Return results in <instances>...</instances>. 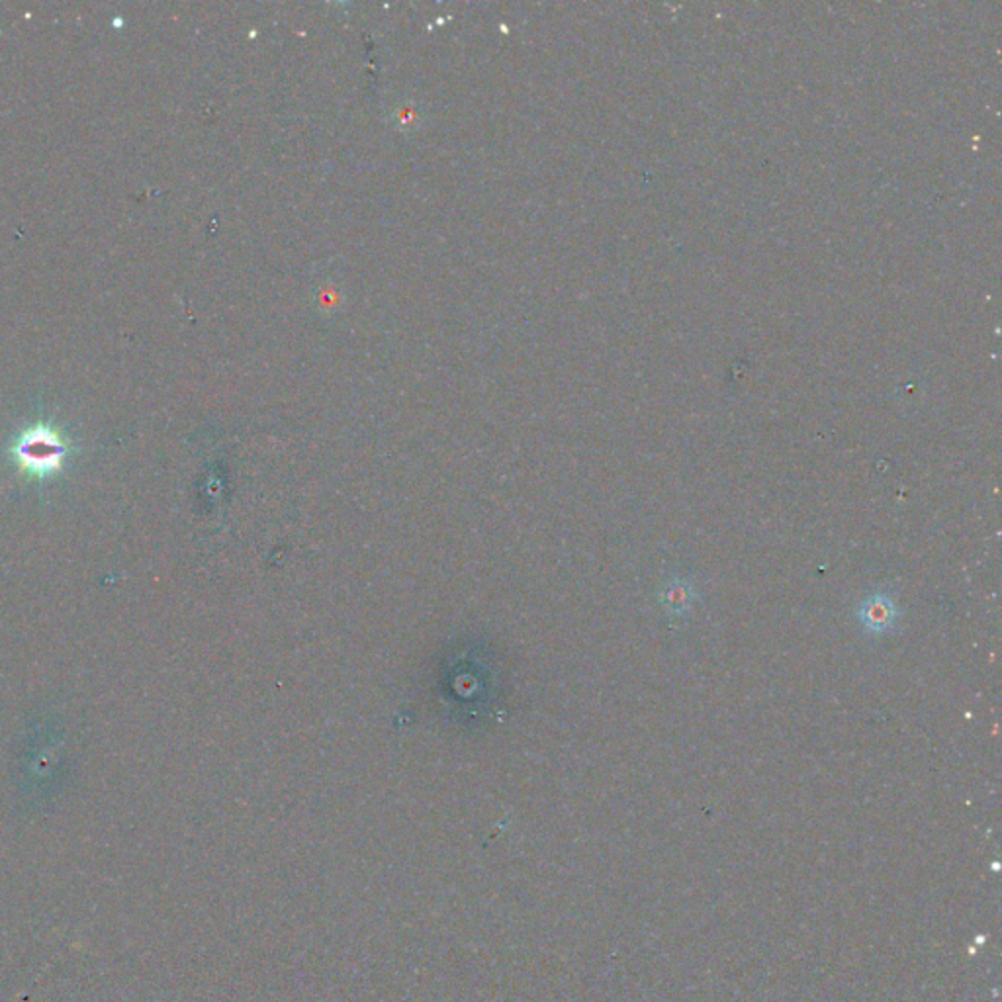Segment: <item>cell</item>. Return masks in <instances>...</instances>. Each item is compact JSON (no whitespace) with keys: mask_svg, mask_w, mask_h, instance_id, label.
Returning a JSON list of instances; mask_svg holds the SVG:
<instances>
[{"mask_svg":"<svg viewBox=\"0 0 1002 1002\" xmlns=\"http://www.w3.org/2000/svg\"><path fill=\"white\" fill-rule=\"evenodd\" d=\"M16 456L20 465L28 468L30 473L49 474L61 465L66 456V443L56 431L37 426L20 436Z\"/></svg>","mask_w":1002,"mask_h":1002,"instance_id":"6da1fadb","label":"cell"},{"mask_svg":"<svg viewBox=\"0 0 1002 1002\" xmlns=\"http://www.w3.org/2000/svg\"><path fill=\"white\" fill-rule=\"evenodd\" d=\"M893 604L889 599L883 597H873L872 602H865L862 611V621L872 629V631H883L892 625Z\"/></svg>","mask_w":1002,"mask_h":1002,"instance_id":"7a4b0ae2","label":"cell"}]
</instances>
